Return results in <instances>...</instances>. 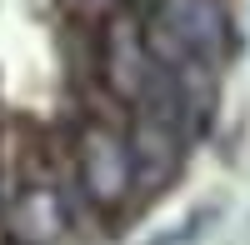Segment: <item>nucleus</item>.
Wrapping results in <instances>:
<instances>
[{
    "label": "nucleus",
    "mask_w": 250,
    "mask_h": 245,
    "mask_svg": "<svg viewBox=\"0 0 250 245\" xmlns=\"http://www.w3.org/2000/svg\"><path fill=\"white\" fill-rule=\"evenodd\" d=\"M75 170H80V190L95 210H125V200L135 195V155H130V135L105 125V120H90L75 135Z\"/></svg>",
    "instance_id": "nucleus-1"
},
{
    "label": "nucleus",
    "mask_w": 250,
    "mask_h": 245,
    "mask_svg": "<svg viewBox=\"0 0 250 245\" xmlns=\"http://www.w3.org/2000/svg\"><path fill=\"white\" fill-rule=\"evenodd\" d=\"M155 75V55H150V40L140 35L135 20L125 15H110L105 30H100V80L110 85V95L120 100H135L145 95V85H150Z\"/></svg>",
    "instance_id": "nucleus-2"
},
{
    "label": "nucleus",
    "mask_w": 250,
    "mask_h": 245,
    "mask_svg": "<svg viewBox=\"0 0 250 245\" xmlns=\"http://www.w3.org/2000/svg\"><path fill=\"white\" fill-rule=\"evenodd\" d=\"M160 20L175 45L205 60V65H215L230 50V15L220 0H160Z\"/></svg>",
    "instance_id": "nucleus-3"
},
{
    "label": "nucleus",
    "mask_w": 250,
    "mask_h": 245,
    "mask_svg": "<svg viewBox=\"0 0 250 245\" xmlns=\"http://www.w3.org/2000/svg\"><path fill=\"white\" fill-rule=\"evenodd\" d=\"M5 225L20 245H55L65 235V200L50 180H25L5 205Z\"/></svg>",
    "instance_id": "nucleus-4"
},
{
    "label": "nucleus",
    "mask_w": 250,
    "mask_h": 245,
    "mask_svg": "<svg viewBox=\"0 0 250 245\" xmlns=\"http://www.w3.org/2000/svg\"><path fill=\"white\" fill-rule=\"evenodd\" d=\"M130 155H135V180H165L175 175V160H180V125L165 120L155 110H140L135 115V130H130Z\"/></svg>",
    "instance_id": "nucleus-5"
}]
</instances>
